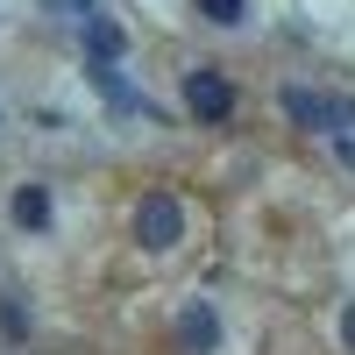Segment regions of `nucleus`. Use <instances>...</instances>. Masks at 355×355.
<instances>
[{
  "label": "nucleus",
  "mask_w": 355,
  "mask_h": 355,
  "mask_svg": "<svg viewBox=\"0 0 355 355\" xmlns=\"http://www.w3.org/2000/svg\"><path fill=\"white\" fill-rule=\"evenodd\" d=\"M341 164H348V171H355V135H341Z\"/></svg>",
  "instance_id": "nucleus-12"
},
{
  "label": "nucleus",
  "mask_w": 355,
  "mask_h": 355,
  "mask_svg": "<svg viewBox=\"0 0 355 355\" xmlns=\"http://www.w3.org/2000/svg\"><path fill=\"white\" fill-rule=\"evenodd\" d=\"M277 107L291 114V128H320V135L355 128V100H327V93H306V85H284Z\"/></svg>",
  "instance_id": "nucleus-1"
},
{
  "label": "nucleus",
  "mask_w": 355,
  "mask_h": 355,
  "mask_svg": "<svg viewBox=\"0 0 355 355\" xmlns=\"http://www.w3.org/2000/svg\"><path fill=\"white\" fill-rule=\"evenodd\" d=\"M85 78L107 93V107H114V114H150V107H142V93L121 78V64H85Z\"/></svg>",
  "instance_id": "nucleus-5"
},
{
  "label": "nucleus",
  "mask_w": 355,
  "mask_h": 355,
  "mask_svg": "<svg viewBox=\"0 0 355 355\" xmlns=\"http://www.w3.org/2000/svg\"><path fill=\"white\" fill-rule=\"evenodd\" d=\"M57 15H93V0H50Z\"/></svg>",
  "instance_id": "nucleus-10"
},
{
  "label": "nucleus",
  "mask_w": 355,
  "mask_h": 355,
  "mask_svg": "<svg viewBox=\"0 0 355 355\" xmlns=\"http://www.w3.org/2000/svg\"><path fill=\"white\" fill-rule=\"evenodd\" d=\"M135 242L142 249H178V242H185V206H178L171 192H142V206H135Z\"/></svg>",
  "instance_id": "nucleus-2"
},
{
  "label": "nucleus",
  "mask_w": 355,
  "mask_h": 355,
  "mask_svg": "<svg viewBox=\"0 0 355 355\" xmlns=\"http://www.w3.org/2000/svg\"><path fill=\"white\" fill-rule=\"evenodd\" d=\"M0 327H8V334H28V320H21V306H15V299H0Z\"/></svg>",
  "instance_id": "nucleus-9"
},
{
  "label": "nucleus",
  "mask_w": 355,
  "mask_h": 355,
  "mask_svg": "<svg viewBox=\"0 0 355 355\" xmlns=\"http://www.w3.org/2000/svg\"><path fill=\"white\" fill-rule=\"evenodd\" d=\"M85 57H93V64H114V57H121V21L85 15Z\"/></svg>",
  "instance_id": "nucleus-6"
},
{
  "label": "nucleus",
  "mask_w": 355,
  "mask_h": 355,
  "mask_svg": "<svg viewBox=\"0 0 355 355\" xmlns=\"http://www.w3.org/2000/svg\"><path fill=\"white\" fill-rule=\"evenodd\" d=\"M214 341H220V313L206 306V299H199V306H185V320H178V348H192V355H206Z\"/></svg>",
  "instance_id": "nucleus-4"
},
{
  "label": "nucleus",
  "mask_w": 355,
  "mask_h": 355,
  "mask_svg": "<svg viewBox=\"0 0 355 355\" xmlns=\"http://www.w3.org/2000/svg\"><path fill=\"white\" fill-rule=\"evenodd\" d=\"M341 341H348V355H355V306L341 313Z\"/></svg>",
  "instance_id": "nucleus-11"
},
{
  "label": "nucleus",
  "mask_w": 355,
  "mask_h": 355,
  "mask_svg": "<svg viewBox=\"0 0 355 355\" xmlns=\"http://www.w3.org/2000/svg\"><path fill=\"white\" fill-rule=\"evenodd\" d=\"M199 15L220 21V28H234V21H242V0H199Z\"/></svg>",
  "instance_id": "nucleus-8"
},
{
  "label": "nucleus",
  "mask_w": 355,
  "mask_h": 355,
  "mask_svg": "<svg viewBox=\"0 0 355 355\" xmlns=\"http://www.w3.org/2000/svg\"><path fill=\"white\" fill-rule=\"evenodd\" d=\"M185 107L199 114V121H227V114H234V85H227L214 64H199V71L185 78Z\"/></svg>",
  "instance_id": "nucleus-3"
},
{
  "label": "nucleus",
  "mask_w": 355,
  "mask_h": 355,
  "mask_svg": "<svg viewBox=\"0 0 355 355\" xmlns=\"http://www.w3.org/2000/svg\"><path fill=\"white\" fill-rule=\"evenodd\" d=\"M15 227H28V234L50 227V192H43V185H21V192H15Z\"/></svg>",
  "instance_id": "nucleus-7"
}]
</instances>
